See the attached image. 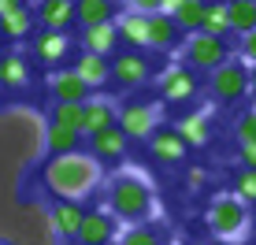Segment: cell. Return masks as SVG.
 I'll list each match as a JSON object with an SVG mask.
<instances>
[{
  "label": "cell",
  "instance_id": "cell-1",
  "mask_svg": "<svg viewBox=\"0 0 256 245\" xmlns=\"http://www.w3.org/2000/svg\"><path fill=\"white\" fill-rule=\"evenodd\" d=\"M104 178V164H96L90 152H64L48 156L41 168V182L56 200H82L90 197Z\"/></svg>",
  "mask_w": 256,
  "mask_h": 245
},
{
  "label": "cell",
  "instance_id": "cell-2",
  "mask_svg": "<svg viewBox=\"0 0 256 245\" xmlns=\"http://www.w3.org/2000/svg\"><path fill=\"white\" fill-rule=\"evenodd\" d=\"M156 212V194L141 174H116L108 186V216L119 223H145Z\"/></svg>",
  "mask_w": 256,
  "mask_h": 245
},
{
  "label": "cell",
  "instance_id": "cell-3",
  "mask_svg": "<svg viewBox=\"0 0 256 245\" xmlns=\"http://www.w3.org/2000/svg\"><path fill=\"white\" fill-rule=\"evenodd\" d=\"M249 220H252L249 204H245L242 197H234V194H219L208 204V216H204L208 230L216 234L219 242H238L245 230H249Z\"/></svg>",
  "mask_w": 256,
  "mask_h": 245
},
{
  "label": "cell",
  "instance_id": "cell-4",
  "mask_svg": "<svg viewBox=\"0 0 256 245\" xmlns=\"http://www.w3.org/2000/svg\"><path fill=\"white\" fill-rule=\"evenodd\" d=\"M208 93L219 104H238L242 97H249V67L242 60H226L216 71H208Z\"/></svg>",
  "mask_w": 256,
  "mask_h": 245
},
{
  "label": "cell",
  "instance_id": "cell-5",
  "mask_svg": "<svg viewBox=\"0 0 256 245\" xmlns=\"http://www.w3.org/2000/svg\"><path fill=\"white\" fill-rule=\"evenodd\" d=\"M186 67H193V71H216L219 64H226L230 60V45H226V38H216V34H186Z\"/></svg>",
  "mask_w": 256,
  "mask_h": 245
},
{
  "label": "cell",
  "instance_id": "cell-6",
  "mask_svg": "<svg viewBox=\"0 0 256 245\" xmlns=\"http://www.w3.org/2000/svg\"><path fill=\"white\" fill-rule=\"evenodd\" d=\"M116 126L130 142H148L156 134V126H160V108L148 100H126L116 116Z\"/></svg>",
  "mask_w": 256,
  "mask_h": 245
},
{
  "label": "cell",
  "instance_id": "cell-7",
  "mask_svg": "<svg viewBox=\"0 0 256 245\" xmlns=\"http://www.w3.org/2000/svg\"><path fill=\"white\" fill-rule=\"evenodd\" d=\"M152 78V60L138 48H122L119 56H112V82L119 90H141Z\"/></svg>",
  "mask_w": 256,
  "mask_h": 245
},
{
  "label": "cell",
  "instance_id": "cell-8",
  "mask_svg": "<svg viewBox=\"0 0 256 245\" xmlns=\"http://www.w3.org/2000/svg\"><path fill=\"white\" fill-rule=\"evenodd\" d=\"M156 86H160V97L167 104H193V100H197V93H200V78L186 64H171L160 74V82H156Z\"/></svg>",
  "mask_w": 256,
  "mask_h": 245
},
{
  "label": "cell",
  "instance_id": "cell-9",
  "mask_svg": "<svg viewBox=\"0 0 256 245\" xmlns=\"http://www.w3.org/2000/svg\"><path fill=\"white\" fill-rule=\"evenodd\" d=\"M126 145H130V138L122 134L119 126L96 130V134L86 138V152H90L96 164H119L122 156H126Z\"/></svg>",
  "mask_w": 256,
  "mask_h": 245
},
{
  "label": "cell",
  "instance_id": "cell-10",
  "mask_svg": "<svg viewBox=\"0 0 256 245\" xmlns=\"http://www.w3.org/2000/svg\"><path fill=\"white\" fill-rule=\"evenodd\" d=\"M48 93H52V100H67V104H86L93 97V90L74 74V67H52L48 71Z\"/></svg>",
  "mask_w": 256,
  "mask_h": 245
},
{
  "label": "cell",
  "instance_id": "cell-11",
  "mask_svg": "<svg viewBox=\"0 0 256 245\" xmlns=\"http://www.w3.org/2000/svg\"><path fill=\"white\" fill-rule=\"evenodd\" d=\"M30 52H34V60L38 64H45V67H60L67 60V52H70V38L64 30H38L30 38Z\"/></svg>",
  "mask_w": 256,
  "mask_h": 245
},
{
  "label": "cell",
  "instance_id": "cell-12",
  "mask_svg": "<svg viewBox=\"0 0 256 245\" xmlns=\"http://www.w3.org/2000/svg\"><path fill=\"white\" fill-rule=\"evenodd\" d=\"M186 148H190V145L178 138V130H174V126H156V134L148 138V152H152V160L164 164V168H174V164H182Z\"/></svg>",
  "mask_w": 256,
  "mask_h": 245
},
{
  "label": "cell",
  "instance_id": "cell-13",
  "mask_svg": "<svg viewBox=\"0 0 256 245\" xmlns=\"http://www.w3.org/2000/svg\"><path fill=\"white\" fill-rule=\"evenodd\" d=\"M116 30H119V45L138 48V52L148 48V15L130 12V8H126L122 15H116Z\"/></svg>",
  "mask_w": 256,
  "mask_h": 245
},
{
  "label": "cell",
  "instance_id": "cell-14",
  "mask_svg": "<svg viewBox=\"0 0 256 245\" xmlns=\"http://www.w3.org/2000/svg\"><path fill=\"white\" fill-rule=\"evenodd\" d=\"M116 116H119L116 100H108V97H90V100L82 104V134L90 138V134H96V130L116 126Z\"/></svg>",
  "mask_w": 256,
  "mask_h": 245
},
{
  "label": "cell",
  "instance_id": "cell-15",
  "mask_svg": "<svg viewBox=\"0 0 256 245\" xmlns=\"http://www.w3.org/2000/svg\"><path fill=\"white\" fill-rule=\"evenodd\" d=\"M74 242L78 245H108V242H116V220H112L108 212H86Z\"/></svg>",
  "mask_w": 256,
  "mask_h": 245
},
{
  "label": "cell",
  "instance_id": "cell-16",
  "mask_svg": "<svg viewBox=\"0 0 256 245\" xmlns=\"http://www.w3.org/2000/svg\"><path fill=\"white\" fill-rule=\"evenodd\" d=\"M119 48V30H116V19L112 22H96V26H86L82 30V52H93V56H116Z\"/></svg>",
  "mask_w": 256,
  "mask_h": 245
},
{
  "label": "cell",
  "instance_id": "cell-17",
  "mask_svg": "<svg viewBox=\"0 0 256 245\" xmlns=\"http://www.w3.org/2000/svg\"><path fill=\"white\" fill-rule=\"evenodd\" d=\"M26 86H30V60L19 52H4L0 56V90L22 93Z\"/></svg>",
  "mask_w": 256,
  "mask_h": 245
},
{
  "label": "cell",
  "instance_id": "cell-18",
  "mask_svg": "<svg viewBox=\"0 0 256 245\" xmlns=\"http://www.w3.org/2000/svg\"><path fill=\"white\" fill-rule=\"evenodd\" d=\"M34 19L41 30H64L74 22V0H45V4L34 8Z\"/></svg>",
  "mask_w": 256,
  "mask_h": 245
},
{
  "label": "cell",
  "instance_id": "cell-19",
  "mask_svg": "<svg viewBox=\"0 0 256 245\" xmlns=\"http://www.w3.org/2000/svg\"><path fill=\"white\" fill-rule=\"evenodd\" d=\"M178 38H182V30H178V22H174L171 15H164V12L148 15V48L152 52H171L178 45Z\"/></svg>",
  "mask_w": 256,
  "mask_h": 245
},
{
  "label": "cell",
  "instance_id": "cell-20",
  "mask_svg": "<svg viewBox=\"0 0 256 245\" xmlns=\"http://www.w3.org/2000/svg\"><path fill=\"white\" fill-rule=\"evenodd\" d=\"M74 74L82 78L90 90H104L112 82V60L108 56H93V52H82L74 60Z\"/></svg>",
  "mask_w": 256,
  "mask_h": 245
},
{
  "label": "cell",
  "instance_id": "cell-21",
  "mask_svg": "<svg viewBox=\"0 0 256 245\" xmlns=\"http://www.w3.org/2000/svg\"><path fill=\"white\" fill-rule=\"evenodd\" d=\"M82 216H86V208L78 204V200H56L52 212H48V223H52V230H56L60 238H78Z\"/></svg>",
  "mask_w": 256,
  "mask_h": 245
},
{
  "label": "cell",
  "instance_id": "cell-22",
  "mask_svg": "<svg viewBox=\"0 0 256 245\" xmlns=\"http://www.w3.org/2000/svg\"><path fill=\"white\" fill-rule=\"evenodd\" d=\"M82 142H86V134H82V130L56 126V122H48V126H45V152H48V156L82 152Z\"/></svg>",
  "mask_w": 256,
  "mask_h": 245
},
{
  "label": "cell",
  "instance_id": "cell-23",
  "mask_svg": "<svg viewBox=\"0 0 256 245\" xmlns=\"http://www.w3.org/2000/svg\"><path fill=\"white\" fill-rule=\"evenodd\" d=\"M174 130H178V138H182V142H186L190 148H200V145H208V142H212L208 112H190V116H182Z\"/></svg>",
  "mask_w": 256,
  "mask_h": 245
},
{
  "label": "cell",
  "instance_id": "cell-24",
  "mask_svg": "<svg viewBox=\"0 0 256 245\" xmlns=\"http://www.w3.org/2000/svg\"><path fill=\"white\" fill-rule=\"evenodd\" d=\"M116 0H74V22L82 26H96V22H112L116 19Z\"/></svg>",
  "mask_w": 256,
  "mask_h": 245
},
{
  "label": "cell",
  "instance_id": "cell-25",
  "mask_svg": "<svg viewBox=\"0 0 256 245\" xmlns=\"http://www.w3.org/2000/svg\"><path fill=\"white\" fill-rule=\"evenodd\" d=\"M34 26H38L34 12H30V8H19V12L0 15V38H4V41H26L34 34Z\"/></svg>",
  "mask_w": 256,
  "mask_h": 245
},
{
  "label": "cell",
  "instance_id": "cell-26",
  "mask_svg": "<svg viewBox=\"0 0 256 245\" xmlns=\"http://www.w3.org/2000/svg\"><path fill=\"white\" fill-rule=\"evenodd\" d=\"M226 19H230V34H252L256 30V4L252 0H226Z\"/></svg>",
  "mask_w": 256,
  "mask_h": 245
},
{
  "label": "cell",
  "instance_id": "cell-27",
  "mask_svg": "<svg viewBox=\"0 0 256 245\" xmlns=\"http://www.w3.org/2000/svg\"><path fill=\"white\" fill-rule=\"evenodd\" d=\"M200 30H204V34H216V38H226V34H230L226 0H204V19H200Z\"/></svg>",
  "mask_w": 256,
  "mask_h": 245
},
{
  "label": "cell",
  "instance_id": "cell-28",
  "mask_svg": "<svg viewBox=\"0 0 256 245\" xmlns=\"http://www.w3.org/2000/svg\"><path fill=\"white\" fill-rule=\"evenodd\" d=\"M178 22L182 34H197L200 30V19H204V0H182V8L171 15Z\"/></svg>",
  "mask_w": 256,
  "mask_h": 245
},
{
  "label": "cell",
  "instance_id": "cell-29",
  "mask_svg": "<svg viewBox=\"0 0 256 245\" xmlns=\"http://www.w3.org/2000/svg\"><path fill=\"white\" fill-rule=\"evenodd\" d=\"M48 122L56 126H70V130H82V104H67V100H52Z\"/></svg>",
  "mask_w": 256,
  "mask_h": 245
},
{
  "label": "cell",
  "instance_id": "cell-30",
  "mask_svg": "<svg viewBox=\"0 0 256 245\" xmlns=\"http://www.w3.org/2000/svg\"><path fill=\"white\" fill-rule=\"evenodd\" d=\"M119 245H164L160 230H152L148 223H130L126 230L119 234Z\"/></svg>",
  "mask_w": 256,
  "mask_h": 245
},
{
  "label": "cell",
  "instance_id": "cell-31",
  "mask_svg": "<svg viewBox=\"0 0 256 245\" xmlns=\"http://www.w3.org/2000/svg\"><path fill=\"white\" fill-rule=\"evenodd\" d=\"M234 197H242L245 204H256V168H242L234 174Z\"/></svg>",
  "mask_w": 256,
  "mask_h": 245
},
{
  "label": "cell",
  "instance_id": "cell-32",
  "mask_svg": "<svg viewBox=\"0 0 256 245\" xmlns=\"http://www.w3.org/2000/svg\"><path fill=\"white\" fill-rule=\"evenodd\" d=\"M234 138H238V145L256 142V108H249L245 116H238V122H234Z\"/></svg>",
  "mask_w": 256,
  "mask_h": 245
},
{
  "label": "cell",
  "instance_id": "cell-33",
  "mask_svg": "<svg viewBox=\"0 0 256 245\" xmlns=\"http://www.w3.org/2000/svg\"><path fill=\"white\" fill-rule=\"evenodd\" d=\"M238 60H242L245 67L256 64V30L252 34H242V41H238Z\"/></svg>",
  "mask_w": 256,
  "mask_h": 245
},
{
  "label": "cell",
  "instance_id": "cell-34",
  "mask_svg": "<svg viewBox=\"0 0 256 245\" xmlns=\"http://www.w3.org/2000/svg\"><path fill=\"white\" fill-rule=\"evenodd\" d=\"M160 4H164V0H126V8H130V12H141V15L160 12Z\"/></svg>",
  "mask_w": 256,
  "mask_h": 245
},
{
  "label": "cell",
  "instance_id": "cell-35",
  "mask_svg": "<svg viewBox=\"0 0 256 245\" xmlns=\"http://www.w3.org/2000/svg\"><path fill=\"white\" fill-rule=\"evenodd\" d=\"M238 160H242V168H256V142L238 145Z\"/></svg>",
  "mask_w": 256,
  "mask_h": 245
},
{
  "label": "cell",
  "instance_id": "cell-36",
  "mask_svg": "<svg viewBox=\"0 0 256 245\" xmlns=\"http://www.w3.org/2000/svg\"><path fill=\"white\" fill-rule=\"evenodd\" d=\"M204 182H208V171L204 168H190L186 171V186L190 190H204Z\"/></svg>",
  "mask_w": 256,
  "mask_h": 245
},
{
  "label": "cell",
  "instance_id": "cell-37",
  "mask_svg": "<svg viewBox=\"0 0 256 245\" xmlns=\"http://www.w3.org/2000/svg\"><path fill=\"white\" fill-rule=\"evenodd\" d=\"M19 8H26L22 0H0V15H8V12H19Z\"/></svg>",
  "mask_w": 256,
  "mask_h": 245
},
{
  "label": "cell",
  "instance_id": "cell-38",
  "mask_svg": "<svg viewBox=\"0 0 256 245\" xmlns=\"http://www.w3.org/2000/svg\"><path fill=\"white\" fill-rule=\"evenodd\" d=\"M178 8H182V0H164V4H160V12H164V15H174Z\"/></svg>",
  "mask_w": 256,
  "mask_h": 245
},
{
  "label": "cell",
  "instance_id": "cell-39",
  "mask_svg": "<svg viewBox=\"0 0 256 245\" xmlns=\"http://www.w3.org/2000/svg\"><path fill=\"white\" fill-rule=\"evenodd\" d=\"M249 97L256 100V64L249 67Z\"/></svg>",
  "mask_w": 256,
  "mask_h": 245
},
{
  "label": "cell",
  "instance_id": "cell-40",
  "mask_svg": "<svg viewBox=\"0 0 256 245\" xmlns=\"http://www.w3.org/2000/svg\"><path fill=\"white\" fill-rule=\"evenodd\" d=\"M22 4H26V8H38V4H45V0H22Z\"/></svg>",
  "mask_w": 256,
  "mask_h": 245
},
{
  "label": "cell",
  "instance_id": "cell-41",
  "mask_svg": "<svg viewBox=\"0 0 256 245\" xmlns=\"http://www.w3.org/2000/svg\"><path fill=\"white\" fill-rule=\"evenodd\" d=\"M182 245H208V242H197V238H186V242H182Z\"/></svg>",
  "mask_w": 256,
  "mask_h": 245
},
{
  "label": "cell",
  "instance_id": "cell-42",
  "mask_svg": "<svg viewBox=\"0 0 256 245\" xmlns=\"http://www.w3.org/2000/svg\"><path fill=\"white\" fill-rule=\"evenodd\" d=\"M252 4H256V0H252Z\"/></svg>",
  "mask_w": 256,
  "mask_h": 245
}]
</instances>
